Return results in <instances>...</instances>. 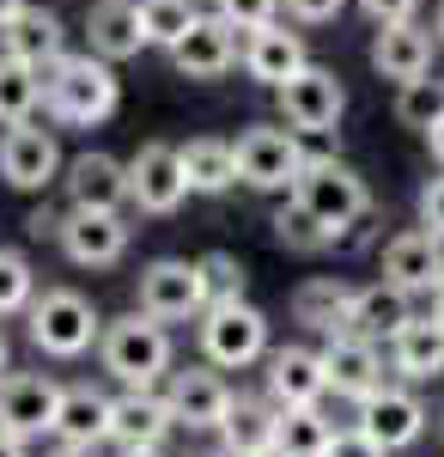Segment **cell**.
Wrapping results in <instances>:
<instances>
[{
  "instance_id": "obj_39",
  "label": "cell",
  "mask_w": 444,
  "mask_h": 457,
  "mask_svg": "<svg viewBox=\"0 0 444 457\" xmlns=\"http://www.w3.org/2000/svg\"><path fill=\"white\" fill-rule=\"evenodd\" d=\"M292 25H335L347 12V0H280Z\"/></svg>"
},
{
  "instance_id": "obj_52",
  "label": "cell",
  "mask_w": 444,
  "mask_h": 457,
  "mask_svg": "<svg viewBox=\"0 0 444 457\" xmlns=\"http://www.w3.org/2000/svg\"><path fill=\"white\" fill-rule=\"evenodd\" d=\"M432 31H439V49H444V6H439V25H432Z\"/></svg>"
},
{
  "instance_id": "obj_19",
  "label": "cell",
  "mask_w": 444,
  "mask_h": 457,
  "mask_svg": "<svg viewBox=\"0 0 444 457\" xmlns=\"http://www.w3.org/2000/svg\"><path fill=\"white\" fill-rule=\"evenodd\" d=\"M432 49H439V31H426L420 19L377 25V37H372V68H377V79L408 86V79H420V73H432Z\"/></svg>"
},
{
  "instance_id": "obj_15",
  "label": "cell",
  "mask_w": 444,
  "mask_h": 457,
  "mask_svg": "<svg viewBox=\"0 0 444 457\" xmlns=\"http://www.w3.org/2000/svg\"><path fill=\"white\" fill-rule=\"evenodd\" d=\"M62 189H68V208H110L122 213L128 208V159H116V153H79L68 159V171H62Z\"/></svg>"
},
{
  "instance_id": "obj_12",
  "label": "cell",
  "mask_w": 444,
  "mask_h": 457,
  "mask_svg": "<svg viewBox=\"0 0 444 457\" xmlns=\"http://www.w3.org/2000/svg\"><path fill=\"white\" fill-rule=\"evenodd\" d=\"M62 415V385L43 378V372H6L0 378V427L19 433V439H43L55 433Z\"/></svg>"
},
{
  "instance_id": "obj_28",
  "label": "cell",
  "mask_w": 444,
  "mask_h": 457,
  "mask_svg": "<svg viewBox=\"0 0 444 457\" xmlns=\"http://www.w3.org/2000/svg\"><path fill=\"white\" fill-rule=\"evenodd\" d=\"M274 409L268 396H232L226 421H219V457H274Z\"/></svg>"
},
{
  "instance_id": "obj_2",
  "label": "cell",
  "mask_w": 444,
  "mask_h": 457,
  "mask_svg": "<svg viewBox=\"0 0 444 457\" xmlns=\"http://www.w3.org/2000/svg\"><path fill=\"white\" fill-rule=\"evenodd\" d=\"M98 360H103V372H110L122 390H159L165 378H171V329L135 305L128 317L103 323Z\"/></svg>"
},
{
  "instance_id": "obj_22",
  "label": "cell",
  "mask_w": 444,
  "mask_h": 457,
  "mask_svg": "<svg viewBox=\"0 0 444 457\" xmlns=\"http://www.w3.org/2000/svg\"><path fill=\"white\" fill-rule=\"evenodd\" d=\"M232 62H238V31L219 12H201L189 25V37L171 49V68L183 79H219V73H232Z\"/></svg>"
},
{
  "instance_id": "obj_45",
  "label": "cell",
  "mask_w": 444,
  "mask_h": 457,
  "mask_svg": "<svg viewBox=\"0 0 444 457\" xmlns=\"http://www.w3.org/2000/svg\"><path fill=\"white\" fill-rule=\"evenodd\" d=\"M0 457H31V439H19V433L0 427Z\"/></svg>"
},
{
  "instance_id": "obj_4",
  "label": "cell",
  "mask_w": 444,
  "mask_h": 457,
  "mask_svg": "<svg viewBox=\"0 0 444 457\" xmlns=\"http://www.w3.org/2000/svg\"><path fill=\"white\" fill-rule=\"evenodd\" d=\"M238 183L243 189H262V195H292V183L305 171V135L286 129V122H250L238 141Z\"/></svg>"
},
{
  "instance_id": "obj_47",
  "label": "cell",
  "mask_w": 444,
  "mask_h": 457,
  "mask_svg": "<svg viewBox=\"0 0 444 457\" xmlns=\"http://www.w3.org/2000/svg\"><path fill=\"white\" fill-rule=\"evenodd\" d=\"M426 146H432V159H439V165H444V122H439V129H432V135H426Z\"/></svg>"
},
{
  "instance_id": "obj_50",
  "label": "cell",
  "mask_w": 444,
  "mask_h": 457,
  "mask_svg": "<svg viewBox=\"0 0 444 457\" xmlns=\"http://www.w3.org/2000/svg\"><path fill=\"white\" fill-rule=\"evenodd\" d=\"M122 457H165V445H140V452H122Z\"/></svg>"
},
{
  "instance_id": "obj_5",
  "label": "cell",
  "mask_w": 444,
  "mask_h": 457,
  "mask_svg": "<svg viewBox=\"0 0 444 457\" xmlns=\"http://www.w3.org/2000/svg\"><path fill=\"white\" fill-rule=\"evenodd\" d=\"M195 323H201V353H207V366H219V372H243V366L268 360V317L256 312L250 299L207 305Z\"/></svg>"
},
{
  "instance_id": "obj_14",
  "label": "cell",
  "mask_w": 444,
  "mask_h": 457,
  "mask_svg": "<svg viewBox=\"0 0 444 457\" xmlns=\"http://www.w3.org/2000/svg\"><path fill=\"white\" fill-rule=\"evenodd\" d=\"M165 396H171L177 427H189V433H219L226 409H232V390L219 378V366H183V372H171Z\"/></svg>"
},
{
  "instance_id": "obj_24",
  "label": "cell",
  "mask_w": 444,
  "mask_h": 457,
  "mask_svg": "<svg viewBox=\"0 0 444 457\" xmlns=\"http://www.w3.org/2000/svg\"><path fill=\"white\" fill-rule=\"evenodd\" d=\"M414 317V293L396 281H372L353 287V305H347V336H366V342H396V329Z\"/></svg>"
},
{
  "instance_id": "obj_30",
  "label": "cell",
  "mask_w": 444,
  "mask_h": 457,
  "mask_svg": "<svg viewBox=\"0 0 444 457\" xmlns=\"http://www.w3.org/2000/svg\"><path fill=\"white\" fill-rule=\"evenodd\" d=\"M183 177H189V195H226L238 183V146L219 135H195L183 146Z\"/></svg>"
},
{
  "instance_id": "obj_48",
  "label": "cell",
  "mask_w": 444,
  "mask_h": 457,
  "mask_svg": "<svg viewBox=\"0 0 444 457\" xmlns=\"http://www.w3.org/2000/svg\"><path fill=\"white\" fill-rule=\"evenodd\" d=\"M19 6H31V0H0V25H6V19H12Z\"/></svg>"
},
{
  "instance_id": "obj_31",
  "label": "cell",
  "mask_w": 444,
  "mask_h": 457,
  "mask_svg": "<svg viewBox=\"0 0 444 457\" xmlns=\"http://www.w3.org/2000/svg\"><path fill=\"white\" fill-rule=\"evenodd\" d=\"M335 439V421L310 403V409H280L274 421V457H323Z\"/></svg>"
},
{
  "instance_id": "obj_44",
  "label": "cell",
  "mask_w": 444,
  "mask_h": 457,
  "mask_svg": "<svg viewBox=\"0 0 444 457\" xmlns=\"http://www.w3.org/2000/svg\"><path fill=\"white\" fill-rule=\"evenodd\" d=\"M62 220H68V213H55L49 202H43V208L25 213V232H31V238H62Z\"/></svg>"
},
{
  "instance_id": "obj_11",
  "label": "cell",
  "mask_w": 444,
  "mask_h": 457,
  "mask_svg": "<svg viewBox=\"0 0 444 457\" xmlns=\"http://www.w3.org/2000/svg\"><path fill=\"white\" fill-rule=\"evenodd\" d=\"M128 238H135V226L122 220V213L110 208H68L62 220V256H68L73 269H116L122 256H128Z\"/></svg>"
},
{
  "instance_id": "obj_18",
  "label": "cell",
  "mask_w": 444,
  "mask_h": 457,
  "mask_svg": "<svg viewBox=\"0 0 444 457\" xmlns=\"http://www.w3.org/2000/svg\"><path fill=\"white\" fill-rule=\"evenodd\" d=\"M353 427H359L366 439H377L383 452H402V445H414V439L426 433V409H420V396H414V390L383 385V390H372V396L359 403Z\"/></svg>"
},
{
  "instance_id": "obj_35",
  "label": "cell",
  "mask_w": 444,
  "mask_h": 457,
  "mask_svg": "<svg viewBox=\"0 0 444 457\" xmlns=\"http://www.w3.org/2000/svg\"><path fill=\"white\" fill-rule=\"evenodd\" d=\"M201 19V6L195 0H140V25H146V43L152 49H165L171 55L177 43L189 37V25Z\"/></svg>"
},
{
  "instance_id": "obj_37",
  "label": "cell",
  "mask_w": 444,
  "mask_h": 457,
  "mask_svg": "<svg viewBox=\"0 0 444 457\" xmlns=\"http://www.w3.org/2000/svg\"><path fill=\"white\" fill-rule=\"evenodd\" d=\"M31 299H37V275H31V262H25L19 250H0V317L25 312Z\"/></svg>"
},
{
  "instance_id": "obj_36",
  "label": "cell",
  "mask_w": 444,
  "mask_h": 457,
  "mask_svg": "<svg viewBox=\"0 0 444 457\" xmlns=\"http://www.w3.org/2000/svg\"><path fill=\"white\" fill-rule=\"evenodd\" d=\"M195 262H201L207 305H232V299H243V287H250V269H243L232 250H207V256H195Z\"/></svg>"
},
{
  "instance_id": "obj_29",
  "label": "cell",
  "mask_w": 444,
  "mask_h": 457,
  "mask_svg": "<svg viewBox=\"0 0 444 457\" xmlns=\"http://www.w3.org/2000/svg\"><path fill=\"white\" fill-rule=\"evenodd\" d=\"M347 305H353V287L341 275H317L292 293V317L305 323L310 336H341L347 329Z\"/></svg>"
},
{
  "instance_id": "obj_34",
  "label": "cell",
  "mask_w": 444,
  "mask_h": 457,
  "mask_svg": "<svg viewBox=\"0 0 444 457\" xmlns=\"http://www.w3.org/2000/svg\"><path fill=\"white\" fill-rule=\"evenodd\" d=\"M396 122L414 135H432L444 122V79L439 73H420L408 86H396Z\"/></svg>"
},
{
  "instance_id": "obj_8",
  "label": "cell",
  "mask_w": 444,
  "mask_h": 457,
  "mask_svg": "<svg viewBox=\"0 0 444 457\" xmlns=\"http://www.w3.org/2000/svg\"><path fill=\"white\" fill-rule=\"evenodd\" d=\"M68 171V159H62V141H55V129H43V122H12V129H0V183L6 189H25V195H43L49 183H62Z\"/></svg>"
},
{
  "instance_id": "obj_41",
  "label": "cell",
  "mask_w": 444,
  "mask_h": 457,
  "mask_svg": "<svg viewBox=\"0 0 444 457\" xmlns=\"http://www.w3.org/2000/svg\"><path fill=\"white\" fill-rule=\"evenodd\" d=\"M372 25H402V19H414L420 12V0H353Z\"/></svg>"
},
{
  "instance_id": "obj_27",
  "label": "cell",
  "mask_w": 444,
  "mask_h": 457,
  "mask_svg": "<svg viewBox=\"0 0 444 457\" xmlns=\"http://www.w3.org/2000/svg\"><path fill=\"white\" fill-rule=\"evenodd\" d=\"M116 427V396H103L98 385H68L62 390V415H55V439L98 452Z\"/></svg>"
},
{
  "instance_id": "obj_13",
  "label": "cell",
  "mask_w": 444,
  "mask_h": 457,
  "mask_svg": "<svg viewBox=\"0 0 444 457\" xmlns=\"http://www.w3.org/2000/svg\"><path fill=\"white\" fill-rule=\"evenodd\" d=\"M243 73L256 79V86H268V92H280L292 73L310 68V49L299 31H286L280 19H268V25H256V31H243V49H238Z\"/></svg>"
},
{
  "instance_id": "obj_51",
  "label": "cell",
  "mask_w": 444,
  "mask_h": 457,
  "mask_svg": "<svg viewBox=\"0 0 444 457\" xmlns=\"http://www.w3.org/2000/svg\"><path fill=\"white\" fill-rule=\"evenodd\" d=\"M432 312H439V317H444V287H439V293H432Z\"/></svg>"
},
{
  "instance_id": "obj_20",
  "label": "cell",
  "mask_w": 444,
  "mask_h": 457,
  "mask_svg": "<svg viewBox=\"0 0 444 457\" xmlns=\"http://www.w3.org/2000/svg\"><path fill=\"white\" fill-rule=\"evenodd\" d=\"M0 55H19L31 68H49L68 55V25L55 6H19L6 25H0Z\"/></svg>"
},
{
  "instance_id": "obj_33",
  "label": "cell",
  "mask_w": 444,
  "mask_h": 457,
  "mask_svg": "<svg viewBox=\"0 0 444 457\" xmlns=\"http://www.w3.org/2000/svg\"><path fill=\"white\" fill-rule=\"evenodd\" d=\"M37 104H43V68L19 62V55H0V129L31 122Z\"/></svg>"
},
{
  "instance_id": "obj_10",
  "label": "cell",
  "mask_w": 444,
  "mask_h": 457,
  "mask_svg": "<svg viewBox=\"0 0 444 457\" xmlns=\"http://www.w3.org/2000/svg\"><path fill=\"white\" fill-rule=\"evenodd\" d=\"M128 202L152 220H165L189 202V177H183V146L171 141H146L128 159Z\"/></svg>"
},
{
  "instance_id": "obj_26",
  "label": "cell",
  "mask_w": 444,
  "mask_h": 457,
  "mask_svg": "<svg viewBox=\"0 0 444 457\" xmlns=\"http://www.w3.org/2000/svg\"><path fill=\"white\" fill-rule=\"evenodd\" d=\"M390 372H402L408 385H432L444 378V317H408L390 342Z\"/></svg>"
},
{
  "instance_id": "obj_49",
  "label": "cell",
  "mask_w": 444,
  "mask_h": 457,
  "mask_svg": "<svg viewBox=\"0 0 444 457\" xmlns=\"http://www.w3.org/2000/svg\"><path fill=\"white\" fill-rule=\"evenodd\" d=\"M12 372V348H6V336H0V378Z\"/></svg>"
},
{
  "instance_id": "obj_3",
  "label": "cell",
  "mask_w": 444,
  "mask_h": 457,
  "mask_svg": "<svg viewBox=\"0 0 444 457\" xmlns=\"http://www.w3.org/2000/svg\"><path fill=\"white\" fill-rule=\"evenodd\" d=\"M25 317H31L37 353H49V360H79V353L98 348V336H103L98 305L86 293H73V287H43L25 305Z\"/></svg>"
},
{
  "instance_id": "obj_32",
  "label": "cell",
  "mask_w": 444,
  "mask_h": 457,
  "mask_svg": "<svg viewBox=\"0 0 444 457\" xmlns=\"http://www.w3.org/2000/svg\"><path fill=\"white\" fill-rule=\"evenodd\" d=\"M268 232H274V245L292 250V256H323V250L335 245V232H329V226H323V220H317V213H310L299 195H286V202L274 208Z\"/></svg>"
},
{
  "instance_id": "obj_46",
  "label": "cell",
  "mask_w": 444,
  "mask_h": 457,
  "mask_svg": "<svg viewBox=\"0 0 444 457\" xmlns=\"http://www.w3.org/2000/svg\"><path fill=\"white\" fill-rule=\"evenodd\" d=\"M49 457H92V452H86V445H68V439H55V452H49Z\"/></svg>"
},
{
  "instance_id": "obj_16",
  "label": "cell",
  "mask_w": 444,
  "mask_h": 457,
  "mask_svg": "<svg viewBox=\"0 0 444 457\" xmlns=\"http://www.w3.org/2000/svg\"><path fill=\"white\" fill-rule=\"evenodd\" d=\"M323 372H329V390L347 396V403H366L372 390H383V348L366 342V336H323Z\"/></svg>"
},
{
  "instance_id": "obj_40",
  "label": "cell",
  "mask_w": 444,
  "mask_h": 457,
  "mask_svg": "<svg viewBox=\"0 0 444 457\" xmlns=\"http://www.w3.org/2000/svg\"><path fill=\"white\" fill-rule=\"evenodd\" d=\"M372 232H377V202L359 213V220H347L341 232H335V245H329V250H341V256H347V250H366V245H372Z\"/></svg>"
},
{
  "instance_id": "obj_17",
  "label": "cell",
  "mask_w": 444,
  "mask_h": 457,
  "mask_svg": "<svg viewBox=\"0 0 444 457\" xmlns=\"http://www.w3.org/2000/svg\"><path fill=\"white\" fill-rule=\"evenodd\" d=\"M268 372V403L274 409H310L329 396V372H323V348H268L262 360Z\"/></svg>"
},
{
  "instance_id": "obj_38",
  "label": "cell",
  "mask_w": 444,
  "mask_h": 457,
  "mask_svg": "<svg viewBox=\"0 0 444 457\" xmlns=\"http://www.w3.org/2000/svg\"><path fill=\"white\" fill-rule=\"evenodd\" d=\"M213 12H219L232 31H256V25L280 19V0H213Z\"/></svg>"
},
{
  "instance_id": "obj_42",
  "label": "cell",
  "mask_w": 444,
  "mask_h": 457,
  "mask_svg": "<svg viewBox=\"0 0 444 457\" xmlns=\"http://www.w3.org/2000/svg\"><path fill=\"white\" fill-rule=\"evenodd\" d=\"M323 457H390V452H383L377 439H366L359 427H347V433H335V439H329V452H323Z\"/></svg>"
},
{
  "instance_id": "obj_1",
  "label": "cell",
  "mask_w": 444,
  "mask_h": 457,
  "mask_svg": "<svg viewBox=\"0 0 444 457\" xmlns=\"http://www.w3.org/2000/svg\"><path fill=\"white\" fill-rule=\"evenodd\" d=\"M43 110L62 129H98L122 110V79L103 55H62L43 68Z\"/></svg>"
},
{
  "instance_id": "obj_6",
  "label": "cell",
  "mask_w": 444,
  "mask_h": 457,
  "mask_svg": "<svg viewBox=\"0 0 444 457\" xmlns=\"http://www.w3.org/2000/svg\"><path fill=\"white\" fill-rule=\"evenodd\" d=\"M274 104H280V122L299 129L305 141H329V135L341 129V116H347V86H341L335 68H317V62H310L305 73H292V79L274 92Z\"/></svg>"
},
{
  "instance_id": "obj_23",
  "label": "cell",
  "mask_w": 444,
  "mask_h": 457,
  "mask_svg": "<svg viewBox=\"0 0 444 457\" xmlns=\"http://www.w3.org/2000/svg\"><path fill=\"white\" fill-rule=\"evenodd\" d=\"M86 43H92V55H103L110 68L135 62L140 49H152L146 43V25H140V0H98L86 12Z\"/></svg>"
},
{
  "instance_id": "obj_7",
  "label": "cell",
  "mask_w": 444,
  "mask_h": 457,
  "mask_svg": "<svg viewBox=\"0 0 444 457\" xmlns=\"http://www.w3.org/2000/svg\"><path fill=\"white\" fill-rule=\"evenodd\" d=\"M292 195L305 202L329 232H341L347 220H359V213L372 208V189H366V177L353 171L347 159H329V153H310L299 183H292Z\"/></svg>"
},
{
  "instance_id": "obj_43",
  "label": "cell",
  "mask_w": 444,
  "mask_h": 457,
  "mask_svg": "<svg viewBox=\"0 0 444 457\" xmlns=\"http://www.w3.org/2000/svg\"><path fill=\"white\" fill-rule=\"evenodd\" d=\"M420 226H426L432 238H444V177H432V183L420 189Z\"/></svg>"
},
{
  "instance_id": "obj_21",
  "label": "cell",
  "mask_w": 444,
  "mask_h": 457,
  "mask_svg": "<svg viewBox=\"0 0 444 457\" xmlns=\"http://www.w3.org/2000/svg\"><path fill=\"white\" fill-rule=\"evenodd\" d=\"M383 281L408 287V293H439L444 287V238H432L426 226L396 232L383 245Z\"/></svg>"
},
{
  "instance_id": "obj_25",
  "label": "cell",
  "mask_w": 444,
  "mask_h": 457,
  "mask_svg": "<svg viewBox=\"0 0 444 457\" xmlns=\"http://www.w3.org/2000/svg\"><path fill=\"white\" fill-rule=\"evenodd\" d=\"M171 396L165 390H122L116 396V427H110V439L122 445V452H140V445H165L171 439Z\"/></svg>"
},
{
  "instance_id": "obj_9",
  "label": "cell",
  "mask_w": 444,
  "mask_h": 457,
  "mask_svg": "<svg viewBox=\"0 0 444 457\" xmlns=\"http://www.w3.org/2000/svg\"><path fill=\"white\" fill-rule=\"evenodd\" d=\"M140 312L159 323H195L207 312V287H201V262L189 256H159L140 269Z\"/></svg>"
}]
</instances>
